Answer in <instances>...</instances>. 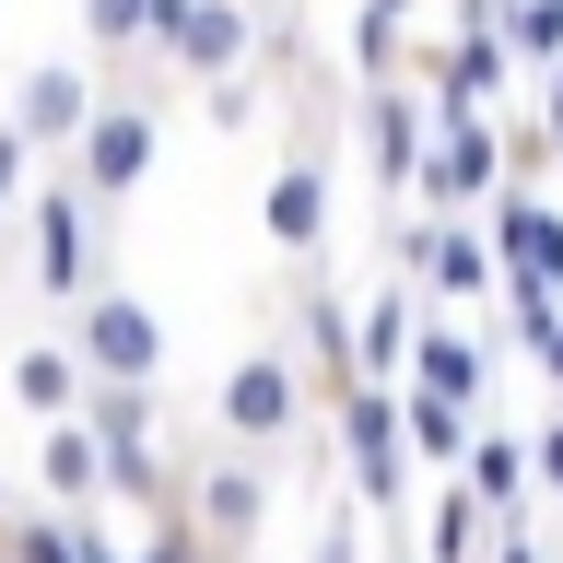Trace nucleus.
Listing matches in <instances>:
<instances>
[{"instance_id": "obj_1", "label": "nucleus", "mask_w": 563, "mask_h": 563, "mask_svg": "<svg viewBox=\"0 0 563 563\" xmlns=\"http://www.w3.org/2000/svg\"><path fill=\"white\" fill-rule=\"evenodd\" d=\"M341 95L352 70H306V95L282 118V165L258 188V235L282 271H329V223H341Z\"/></svg>"}, {"instance_id": "obj_2", "label": "nucleus", "mask_w": 563, "mask_h": 563, "mask_svg": "<svg viewBox=\"0 0 563 563\" xmlns=\"http://www.w3.org/2000/svg\"><path fill=\"white\" fill-rule=\"evenodd\" d=\"M211 434H223V446H258V457H282V446H306V434H329V399H317L306 352L282 341V329H258V341L223 364V387H211Z\"/></svg>"}, {"instance_id": "obj_3", "label": "nucleus", "mask_w": 563, "mask_h": 563, "mask_svg": "<svg viewBox=\"0 0 563 563\" xmlns=\"http://www.w3.org/2000/svg\"><path fill=\"white\" fill-rule=\"evenodd\" d=\"M106 223H118V211H106L70 165L35 176V200H24V294H35V306L70 317L95 282H118V271H106Z\"/></svg>"}, {"instance_id": "obj_4", "label": "nucleus", "mask_w": 563, "mask_h": 563, "mask_svg": "<svg viewBox=\"0 0 563 563\" xmlns=\"http://www.w3.org/2000/svg\"><path fill=\"white\" fill-rule=\"evenodd\" d=\"M165 82H176V70H118L106 106H95V130H82V153H70V176H82L106 211H130L141 176H153V153H165V106H176Z\"/></svg>"}, {"instance_id": "obj_5", "label": "nucleus", "mask_w": 563, "mask_h": 563, "mask_svg": "<svg viewBox=\"0 0 563 563\" xmlns=\"http://www.w3.org/2000/svg\"><path fill=\"white\" fill-rule=\"evenodd\" d=\"M329 446H341V470H352V493H364V505H376V517H399V505H411V387L399 376H364L341 399V411H329Z\"/></svg>"}, {"instance_id": "obj_6", "label": "nucleus", "mask_w": 563, "mask_h": 563, "mask_svg": "<svg viewBox=\"0 0 563 563\" xmlns=\"http://www.w3.org/2000/svg\"><path fill=\"white\" fill-rule=\"evenodd\" d=\"M517 188L505 165V106H434V153H422V211H493Z\"/></svg>"}, {"instance_id": "obj_7", "label": "nucleus", "mask_w": 563, "mask_h": 563, "mask_svg": "<svg viewBox=\"0 0 563 563\" xmlns=\"http://www.w3.org/2000/svg\"><path fill=\"white\" fill-rule=\"evenodd\" d=\"M387 258L434 294V306H470V294H505V246H493L482 211H434V223H399Z\"/></svg>"}, {"instance_id": "obj_8", "label": "nucleus", "mask_w": 563, "mask_h": 563, "mask_svg": "<svg viewBox=\"0 0 563 563\" xmlns=\"http://www.w3.org/2000/svg\"><path fill=\"white\" fill-rule=\"evenodd\" d=\"M188 517H200V540L223 563H246V552H258V528H271V457L211 434V446L188 457Z\"/></svg>"}, {"instance_id": "obj_9", "label": "nucleus", "mask_w": 563, "mask_h": 563, "mask_svg": "<svg viewBox=\"0 0 563 563\" xmlns=\"http://www.w3.org/2000/svg\"><path fill=\"white\" fill-rule=\"evenodd\" d=\"M70 352L95 364V387H165V317L141 306L130 282H95L70 306Z\"/></svg>"}, {"instance_id": "obj_10", "label": "nucleus", "mask_w": 563, "mask_h": 563, "mask_svg": "<svg viewBox=\"0 0 563 563\" xmlns=\"http://www.w3.org/2000/svg\"><path fill=\"white\" fill-rule=\"evenodd\" d=\"M352 118H364V188L411 200V188H422V153H434V95H422L411 70H387V82L352 95Z\"/></svg>"}, {"instance_id": "obj_11", "label": "nucleus", "mask_w": 563, "mask_h": 563, "mask_svg": "<svg viewBox=\"0 0 563 563\" xmlns=\"http://www.w3.org/2000/svg\"><path fill=\"white\" fill-rule=\"evenodd\" d=\"M95 106H106V70L35 59L24 82H12V130L35 141V165H70V153H82V130H95Z\"/></svg>"}, {"instance_id": "obj_12", "label": "nucleus", "mask_w": 563, "mask_h": 563, "mask_svg": "<svg viewBox=\"0 0 563 563\" xmlns=\"http://www.w3.org/2000/svg\"><path fill=\"white\" fill-rule=\"evenodd\" d=\"M246 59H258V0H200L165 70L188 82V95H211V82H246Z\"/></svg>"}, {"instance_id": "obj_13", "label": "nucleus", "mask_w": 563, "mask_h": 563, "mask_svg": "<svg viewBox=\"0 0 563 563\" xmlns=\"http://www.w3.org/2000/svg\"><path fill=\"white\" fill-rule=\"evenodd\" d=\"M35 493H47V505H70V517L118 493V457H106V434H95L82 411H70V422H35Z\"/></svg>"}, {"instance_id": "obj_14", "label": "nucleus", "mask_w": 563, "mask_h": 563, "mask_svg": "<svg viewBox=\"0 0 563 563\" xmlns=\"http://www.w3.org/2000/svg\"><path fill=\"white\" fill-rule=\"evenodd\" d=\"M493 540H505V517H493V505L457 482V470L422 493V540H411L422 563H493Z\"/></svg>"}, {"instance_id": "obj_15", "label": "nucleus", "mask_w": 563, "mask_h": 563, "mask_svg": "<svg viewBox=\"0 0 563 563\" xmlns=\"http://www.w3.org/2000/svg\"><path fill=\"white\" fill-rule=\"evenodd\" d=\"M422 306H434V294H422L411 271L364 294V317H352V329H364V376H399V387H411V352H422Z\"/></svg>"}, {"instance_id": "obj_16", "label": "nucleus", "mask_w": 563, "mask_h": 563, "mask_svg": "<svg viewBox=\"0 0 563 563\" xmlns=\"http://www.w3.org/2000/svg\"><path fill=\"white\" fill-rule=\"evenodd\" d=\"M411 387H434V399H457V411H482V387H493V341L446 329V306H422V352H411Z\"/></svg>"}, {"instance_id": "obj_17", "label": "nucleus", "mask_w": 563, "mask_h": 563, "mask_svg": "<svg viewBox=\"0 0 563 563\" xmlns=\"http://www.w3.org/2000/svg\"><path fill=\"white\" fill-rule=\"evenodd\" d=\"M12 399H24L35 422H70L82 399H95V364L70 352V329H59V341H24V352H12Z\"/></svg>"}, {"instance_id": "obj_18", "label": "nucleus", "mask_w": 563, "mask_h": 563, "mask_svg": "<svg viewBox=\"0 0 563 563\" xmlns=\"http://www.w3.org/2000/svg\"><path fill=\"white\" fill-rule=\"evenodd\" d=\"M505 82H517L505 24H457L446 35V70H434V106H505Z\"/></svg>"}, {"instance_id": "obj_19", "label": "nucleus", "mask_w": 563, "mask_h": 563, "mask_svg": "<svg viewBox=\"0 0 563 563\" xmlns=\"http://www.w3.org/2000/svg\"><path fill=\"white\" fill-rule=\"evenodd\" d=\"M482 223H493V246H505V271H540V282H563V211L540 200V188H505V200H493Z\"/></svg>"}, {"instance_id": "obj_20", "label": "nucleus", "mask_w": 563, "mask_h": 563, "mask_svg": "<svg viewBox=\"0 0 563 563\" xmlns=\"http://www.w3.org/2000/svg\"><path fill=\"white\" fill-rule=\"evenodd\" d=\"M457 482L482 493L505 528H528V493H540V457H528V434H505V422H482V446H470V470Z\"/></svg>"}, {"instance_id": "obj_21", "label": "nucleus", "mask_w": 563, "mask_h": 563, "mask_svg": "<svg viewBox=\"0 0 563 563\" xmlns=\"http://www.w3.org/2000/svg\"><path fill=\"white\" fill-rule=\"evenodd\" d=\"M82 47L106 70H153V0H82Z\"/></svg>"}, {"instance_id": "obj_22", "label": "nucleus", "mask_w": 563, "mask_h": 563, "mask_svg": "<svg viewBox=\"0 0 563 563\" xmlns=\"http://www.w3.org/2000/svg\"><path fill=\"white\" fill-rule=\"evenodd\" d=\"M470 446H482V422L457 411V399H434V387H411V457L446 482V470H470Z\"/></svg>"}, {"instance_id": "obj_23", "label": "nucleus", "mask_w": 563, "mask_h": 563, "mask_svg": "<svg viewBox=\"0 0 563 563\" xmlns=\"http://www.w3.org/2000/svg\"><path fill=\"white\" fill-rule=\"evenodd\" d=\"M0 563H82V517L70 505H12V528H0Z\"/></svg>"}, {"instance_id": "obj_24", "label": "nucleus", "mask_w": 563, "mask_h": 563, "mask_svg": "<svg viewBox=\"0 0 563 563\" xmlns=\"http://www.w3.org/2000/svg\"><path fill=\"white\" fill-rule=\"evenodd\" d=\"M493 24H505V47H517V70H540V82L563 70V0H505Z\"/></svg>"}, {"instance_id": "obj_25", "label": "nucleus", "mask_w": 563, "mask_h": 563, "mask_svg": "<svg viewBox=\"0 0 563 563\" xmlns=\"http://www.w3.org/2000/svg\"><path fill=\"white\" fill-rule=\"evenodd\" d=\"M505 165H517V188H540V176L563 165V130H552V106H517V118H505Z\"/></svg>"}, {"instance_id": "obj_26", "label": "nucleus", "mask_w": 563, "mask_h": 563, "mask_svg": "<svg viewBox=\"0 0 563 563\" xmlns=\"http://www.w3.org/2000/svg\"><path fill=\"white\" fill-rule=\"evenodd\" d=\"M141 563H223L200 540V517H188V493H176V505H153V517H141Z\"/></svg>"}, {"instance_id": "obj_27", "label": "nucleus", "mask_w": 563, "mask_h": 563, "mask_svg": "<svg viewBox=\"0 0 563 563\" xmlns=\"http://www.w3.org/2000/svg\"><path fill=\"white\" fill-rule=\"evenodd\" d=\"M35 176H47V165H35V141L12 130V106H0V235H24V200H35Z\"/></svg>"}, {"instance_id": "obj_28", "label": "nucleus", "mask_w": 563, "mask_h": 563, "mask_svg": "<svg viewBox=\"0 0 563 563\" xmlns=\"http://www.w3.org/2000/svg\"><path fill=\"white\" fill-rule=\"evenodd\" d=\"M211 130H223V141H246V130H258V95H246V82H211Z\"/></svg>"}, {"instance_id": "obj_29", "label": "nucleus", "mask_w": 563, "mask_h": 563, "mask_svg": "<svg viewBox=\"0 0 563 563\" xmlns=\"http://www.w3.org/2000/svg\"><path fill=\"white\" fill-rule=\"evenodd\" d=\"M528 457H540V493H552V505H563V411L540 422V434H528Z\"/></svg>"}, {"instance_id": "obj_30", "label": "nucleus", "mask_w": 563, "mask_h": 563, "mask_svg": "<svg viewBox=\"0 0 563 563\" xmlns=\"http://www.w3.org/2000/svg\"><path fill=\"white\" fill-rule=\"evenodd\" d=\"M493 563H563V552H540V528H505V540H493Z\"/></svg>"}, {"instance_id": "obj_31", "label": "nucleus", "mask_w": 563, "mask_h": 563, "mask_svg": "<svg viewBox=\"0 0 563 563\" xmlns=\"http://www.w3.org/2000/svg\"><path fill=\"white\" fill-rule=\"evenodd\" d=\"M540 376H552V387H563V329H552V341H540Z\"/></svg>"}, {"instance_id": "obj_32", "label": "nucleus", "mask_w": 563, "mask_h": 563, "mask_svg": "<svg viewBox=\"0 0 563 563\" xmlns=\"http://www.w3.org/2000/svg\"><path fill=\"white\" fill-rule=\"evenodd\" d=\"M0 528H12V493H0Z\"/></svg>"}, {"instance_id": "obj_33", "label": "nucleus", "mask_w": 563, "mask_h": 563, "mask_svg": "<svg viewBox=\"0 0 563 563\" xmlns=\"http://www.w3.org/2000/svg\"><path fill=\"white\" fill-rule=\"evenodd\" d=\"M411 563H422V552H411Z\"/></svg>"}]
</instances>
